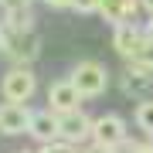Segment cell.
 <instances>
[{
    "label": "cell",
    "mask_w": 153,
    "mask_h": 153,
    "mask_svg": "<svg viewBox=\"0 0 153 153\" xmlns=\"http://www.w3.org/2000/svg\"><path fill=\"white\" fill-rule=\"evenodd\" d=\"M136 126L146 136H153V99H143V102L136 105Z\"/></svg>",
    "instance_id": "4fadbf2b"
},
{
    "label": "cell",
    "mask_w": 153,
    "mask_h": 153,
    "mask_svg": "<svg viewBox=\"0 0 153 153\" xmlns=\"http://www.w3.org/2000/svg\"><path fill=\"white\" fill-rule=\"evenodd\" d=\"M4 51H7V58H10L14 65H27V61H34V58H38L41 41L34 38L31 31H21V34H10V31H7Z\"/></svg>",
    "instance_id": "5b68a950"
},
{
    "label": "cell",
    "mask_w": 153,
    "mask_h": 153,
    "mask_svg": "<svg viewBox=\"0 0 153 153\" xmlns=\"http://www.w3.org/2000/svg\"><path fill=\"white\" fill-rule=\"evenodd\" d=\"M48 7H55V10H65V7H71V0H44Z\"/></svg>",
    "instance_id": "ac0fdd59"
},
{
    "label": "cell",
    "mask_w": 153,
    "mask_h": 153,
    "mask_svg": "<svg viewBox=\"0 0 153 153\" xmlns=\"http://www.w3.org/2000/svg\"><path fill=\"white\" fill-rule=\"evenodd\" d=\"M71 82H75V88L82 92V99H95L105 92V85H109V71H105V65H99V61H78L75 68H71Z\"/></svg>",
    "instance_id": "6da1fadb"
},
{
    "label": "cell",
    "mask_w": 153,
    "mask_h": 153,
    "mask_svg": "<svg viewBox=\"0 0 153 153\" xmlns=\"http://www.w3.org/2000/svg\"><path fill=\"white\" fill-rule=\"evenodd\" d=\"M85 136H92V119H88L82 109L58 116V140H65V143H82Z\"/></svg>",
    "instance_id": "52a82bcc"
},
{
    "label": "cell",
    "mask_w": 153,
    "mask_h": 153,
    "mask_svg": "<svg viewBox=\"0 0 153 153\" xmlns=\"http://www.w3.org/2000/svg\"><path fill=\"white\" fill-rule=\"evenodd\" d=\"M140 7H146V10L153 14V0H140Z\"/></svg>",
    "instance_id": "ffe728a7"
},
{
    "label": "cell",
    "mask_w": 153,
    "mask_h": 153,
    "mask_svg": "<svg viewBox=\"0 0 153 153\" xmlns=\"http://www.w3.org/2000/svg\"><path fill=\"white\" fill-rule=\"evenodd\" d=\"M146 41V31H140V27H133L129 21L126 24H116V34H112V48L119 51V55L129 61L133 55L140 51V44Z\"/></svg>",
    "instance_id": "ba28073f"
},
{
    "label": "cell",
    "mask_w": 153,
    "mask_h": 153,
    "mask_svg": "<svg viewBox=\"0 0 153 153\" xmlns=\"http://www.w3.org/2000/svg\"><path fill=\"white\" fill-rule=\"evenodd\" d=\"M0 92H4L7 102H27V99L38 92V78H34V71L27 65H14L4 78H0Z\"/></svg>",
    "instance_id": "7a4b0ae2"
},
{
    "label": "cell",
    "mask_w": 153,
    "mask_h": 153,
    "mask_svg": "<svg viewBox=\"0 0 153 153\" xmlns=\"http://www.w3.org/2000/svg\"><path fill=\"white\" fill-rule=\"evenodd\" d=\"M82 153H116V150H112V146H102V143H95V140H92V146H85Z\"/></svg>",
    "instance_id": "e0dca14e"
},
{
    "label": "cell",
    "mask_w": 153,
    "mask_h": 153,
    "mask_svg": "<svg viewBox=\"0 0 153 153\" xmlns=\"http://www.w3.org/2000/svg\"><path fill=\"white\" fill-rule=\"evenodd\" d=\"M129 65H136V68H146V71H153V38L146 34V41L140 44V51L129 58Z\"/></svg>",
    "instance_id": "5bb4252c"
},
{
    "label": "cell",
    "mask_w": 153,
    "mask_h": 153,
    "mask_svg": "<svg viewBox=\"0 0 153 153\" xmlns=\"http://www.w3.org/2000/svg\"><path fill=\"white\" fill-rule=\"evenodd\" d=\"M31 109L27 102H0V133L4 136H21V133L31 129Z\"/></svg>",
    "instance_id": "3957f363"
},
{
    "label": "cell",
    "mask_w": 153,
    "mask_h": 153,
    "mask_svg": "<svg viewBox=\"0 0 153 153\" xmlns=\"http://www.w3.org/2000/svg\"><path fill=\"white\" fill-rule=\"evenodd\" d=\"M41 153H75V146H71V143H65V140H55V143H44Z\"/></svg>",
    "instance_id": "2e32d148"
},
{
    "label": "cell",
    "mask_w": 153,
    "mask_h": 153,
    "mask_svg": "<svg viewBox=\"0 0 153 153\" xmlns=\"http://www.w3.org/2000/svg\"><path fill=\"white\" fill-rule=\"evenodd\" d=\"M4 41H7V31H4V24H0V51H4Z\"/></svg>",
    "instance_id": "d6986e66"
},
{
    "label": "cell",
    "mask_w": 153,
    "mask_h": 153,
    "mask_svg": "<svg viewBox=\"0 0 153 153\" xmlns=\"http://www.w3.org/2000/svg\"><path fill=\"white\" fill-rule=\"evenodd\" d=\"M31 27H34V14H31L27 4H14L4 10V31L21 34V31H31Z\"/></svg>",
    "instance_id": "8fae6325"
},
{
    "label": "cell",
    "mask_w": 153,
    "mask_h": 153,
    "mask_svg": "<svg viewBox=\"0 0 153 153\" xmlns=\"http://www.w3.org/2000/svg\"><path fill=\"white\" fill-rule=\"evenodd\" d=\"M24 4H31V0H24Z\"/></svg>",
    "instance_id": "603a6c76"
},
{
    "label": "cell",
    "mask_w": 153,
    "mask_h": 153,
    "mask_svg": "<svg viewBox=\"0 0 153 153\" xmlns=\"http://www.w3.org/2000/svg\"><path fill=\"white\" fill-rule=\"evenodd\" d=\"M146 34L153 38V14H150V21H146Z\"/></svg>",
    "instance_id": "44dd1931"
},
{
    "label": "cell",
    "mask_w": 153,
    "mask_h": 153,
    "mask_svg": "<svg viewBox=\"0 0 153 153\" xmlns=\"http://www.w3.org/2000/svg\"><path fill=\"white\" fill-rule=\"evenodd\" d=\"M150 85H153V71L136 68V65L126 68V75H123V88H126V95H146Z\"/></svg>",
    "instance_id": "7c38bea8"
},
{
    "label": "cell",
    "mask_w": 153,
    "mask_h": 153,
    "mask_svg": "<svg viewBox=\"0 0 153 153\" xmlns=\"http://www.w3.org/2000/svg\"><path fill=\"white\" fill-rule=\"evenodd\" d=\"M48 105L58 116L61 112H75L78 105H82V92L75 88L71 78H58V82H51V88H48Z\"/></svg>",
    "instance_id": "8992f818"
},
{
    "label": "cell",
    "mask_w": 153,
    "mask_h": 153,
    "mask_svg": "<svg viewBox=\"0 0 153 153\" xmlns=\"http://www.w3.org/2000/svg\"><path fill=\"white\" fill-rule=\"evenodd\" d=\"M4 7H14V4H24V0H0Z\"/></svg>",
    "instance_id": "7402d4cb"
},
{
    "label": "cell",
    "mask_w": 153,
    "mask_h": 153,
    "mask_svg": "<svg viewBox=\"0 0 153 153\" xmlns=\"http://www.w3.org/2000/svg\"><path fill=\"white\" fill-rule=\"evenodd\" d=\"M99 4H102V0H71V10H78V14H99Z\"/></svg>",
    "instance_id": "9a60e30c"
},
{
    "label": "cell",
    "mask_w": 153,
    "mask_h": 153,
    "mask_svg": "<svg viewBox=\"0 0 153 153\" xmlns=\"http://www.w3.org/2000/svg\"><path fill=\"white\" fill-rule=\"evenodd\" d=\"M21 153H27V150H21Z\"/></svg>",
    "instance_id": "cb8c5ba5"
},
{
    "label": "cell",
    "mask_w": 153,
    "mask_h": 153,
    "mask_svg": "<svg viewBox=\"0 0 153 153\" xmlns=\"http://www.w3.org/2000/svg\"><path fill=\"white\" fill-rule=\"evenodd\" d=\"M92 140L116 150L119 143H126V119L116 116V112H105L99 119H92Z\"/></svg>",
    "instance_id": "277c9868"
},
{
    "label": "cell",
    "mask_w": 153,
    "mask_h": 153,
    "mask_svg": "<svg viewBox=\"0 0 153 153\" xmlns=\"http://www.w3.org/2000/svg\"><path fill=\"white\" fill-rule=\"evenodd\" d=\"M27 133H31L38 143H55V140H58V112H55V109H41V112H34Z\"/></svg>",
    "instance_id": "9c48e42d"
},
{
    "label": "cell",
    "mask_w": 153,
    "mask_h": 153,
    "mask_svg": "<svg viewBox=\"0 0 153 153\" xmlns=\"http://www.w3.org/2000/svg\"><path fill=\"white\" fill-rule=\"evenodd\" d=\"M136 7H140V0H102V4H99V14L109 24H126L136 14Z\"/></svg>",
    "instance_id": "30bf717a"
}]
</instances>
